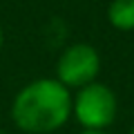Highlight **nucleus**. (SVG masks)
I'll return each mask as SVG.
<instances>
[{"mask_svg": "<svg viewBox=\"0 0 134 134\" xmlns=\"http://www.w3.org/2000/svg\"><path fill=\"white\" fill-rule=\"evenodd\" d=\"M72 116V92L56 78H36L11 100V121L25 134H54Z\"/></svg>", "mask_w": 134, "mask_h": 134, "instance_id": "f257e3e1", "label": "nucleus"}, {"mask_svg": "<svg viewBox=\"0 0 134 134\" xmlns=\"http://www.w3.org/2000/svg\"><path fill=\"white\" fill-rule=\"evenodd\" d=\"M119 114V98L105 83H90L72 94V116L83 130L105 132Z\"/></svg>", "mask_w": 134, "mask_h": 134, "instance_id": "f03ea898", "label": "nucleus"}, {"mask_svg": "<svg viewBox=\"0 0 134 134\" xmlns=\"http://www.w3.org/2000/svg\"><path fill=\"white\" fill-rule=\"evenodd\" d=\"M100 74V54L90 43H74L63 49L56 60V81L69 90V87L90 85Z\"/></svg>", "mask_w": 134, "mask_h": 134, "instance_id": "7ed1b4c3", "label": "nucleus"}, {"mask_svg": "<svg viewBox=\"0 0 134 134\" xmlns=\"http://www.w3.org/2000/svg\"><path fill=\"white\" fill-rule=\"evenodd\" d=\"M107 23L119 31H134V0H112L107 7Z\"/></svg>", "mask_w": 134, "mask_h": 134, "instance_id": "20e7f679", "label": "nucleus"}, {"mask_svg": "<svg viewBox=\"0 0 134 134\" xmlns=\"http://www.w3.org/2000/svg\"><path fill=\"white\" fill-rule=\"evenodd\" d=\"M81 134H107V132H92V130H83Z\"/></svg>", "mask_w": 134, "mask_h": 134, "instance_id": "39448f33", "label": "nucleus"}, {"mask_svg": "<svg viewBox=\"0 0 134 134\" xmlns=\"http://www.w3.org/2000/svg\"><path fill=\"white\" fill-rule=\"evenodd\" d=\"M2 43H5V34H2V27H0V49H2Z\"/></svg>", "mask_w": 134, "mask_h": 134, "instance_id": "423d86ee", "label": "nucleus"}, {"mask_svg": "<svg viewBox=\"0 0 134 134\" xmlns=\"http://www.w3.org/2000/svg\"><path fill=\"white\" fill-rule=\"evenodd\" d=\"M130 134H134V127H132V130H130Z\"/></svg>", "mask_w": 134, "mask_h": 134, "instance_id": "0eeeda50", "label": "nucleus"}, {"mask_svg": "<svg viewBox=\"0 0 134 134\" xmlns=\"http://www.w3.org/2000/svg\"><path fill=\"white\" fill-rule=\"evenodd\" d=\"M0 134H5V132H2V130H0Z\"/></svg>", "mask_w": 134, "mask_h": 134, "instance_id": "6e6552de", "label": "nucleus"}]
</instances>
